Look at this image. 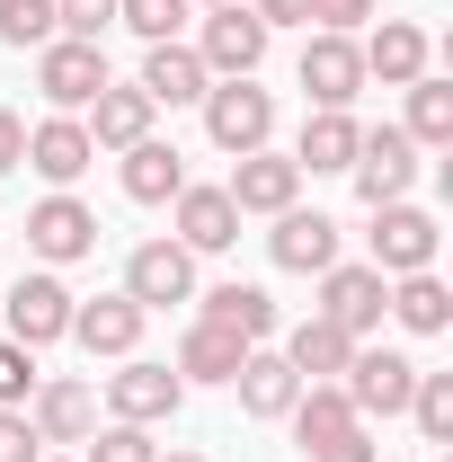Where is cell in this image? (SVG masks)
<instances>
[{"mask_svg": "<svg viewBox=\"0 0 453 462\" xmlns=\"http://www.w3.org/2000/svg\"><path fill=\"white\" fill-rule=\"evenodd\" d=\"M196 107H205L214 152H231V161H240V152H267V134H276V98H267L258 80H214Z\"/></svg>", "mask_w": 453, "mask_h": 462, "instance_id": "obj_1", "label": "cell"}, {"mask_svg": "<svg viewBox=\"0 0 453 462\" xmlns=\"http://www.w3.org/2000/svg\"><path fill=\"white\" fill-rule=\"evenodd\" d=\"M365 240H374L365 267H383V276H418V267H436V240H445V231H436L427 205L400 196V205H374V231H365Z\"/></svg>", "mask_w": 453, "mask_h": 462, "instance_id": "obj_2", "label": "cell"}, {"mask_svg": "<svg viewBox=\"0 0 453 462\" xmlns=\"http://www.w3.org/2000/svg\"><path fill=\"white\" fill-rule=\"evenodd\" d=\"M338 392L356 401V418H400L409 392H418V365H409L400 346H356L347 374H338Z\"/></svg>", "mask_w": 453, "mask_h": 462, "instance_id": "obj_3", "label": "cell"}, {"mask_svg": "<svg viewBox=\"0 0 453 462\" xmlns=\"http://www.w3.org/2000/svg\"><path fill=\"white\" fill-rule=\"evenodd\" d=\"M347 178H356L365 214H374V205H400V196L418 187V143H409L400 125H374V134L356 143V161H347Z\"/></svg>", "mask_w": 453, "mask_h": 462, "instance_id": "obj_4", "label": "cell"}, {"mask_svg": "<svg viewBox=\"0 0 453 462\" xmlns=\"http://www.w3.org/2000/svg\"><path fill=\"white\" fill-rule=\"evenodd\" d=\"M36 89H45L54 116H80L98 89H107V54L80 45V36H54V45H36Z\"/></svg>", "mask_w": 453, "mask_h": 462, "instance_id": "obj_5", "label": "cell"}, {"mask_svg": "<svg viewBox=\"0 0 453 462\" xmlns=\"http://www.w3.org/2000/svg\"><path fill=\"white\" fill-rule=\"evenodd\" d=\"M196 62L214 71V80H258V62H267V27L223 0V9H205V36H196Z\"/></svg>", "mask_w": 453, "mask_h": 462, "instance_id": "obj_6", "label": "cell"}, {"mask_svg": "<svg viewBox=\"0 0 453 462\" xmlns=\"http://www.w3.org/2000/svg\"><path fill=\"white\" fill-rule=\"evenodd\" d=\"M107 409L125 418V427H161V418L187 409V383H178L170 365H152V356H125V365L107 374Z\"/></svg>", "mask_w": 453, "mask_h": 462, "instance_id": "obj_7", "label": "cell"}, {"mask_svg": "<svg viewBox=\"0 0 453 462\" xmlns=\"http://www.w3.org/2000/svg\"><path fill=\"white\" fill-rule=\"evenodd\" d=\"M383 302H392V276H383V267H365V258H356V267H320V320H338L347 338H365V329H383Z\"/></svg>", "mask_w": 453, "mask_h": 462, "instance_id": "obj_8", "label": "cell"}, {"mask_svg": "<svg viewBox=\"0 0 453 462\" xmlns=\"http://www.w3.org/2000/svg\"><path fill=\"white\" fill-rule=\"evenodd\" d=\"M71 302H80V293L62 285L54 267L18 276V285H9V338H18V346H54V338H71Z\"/></svg>", "mask_w": 453, "mask_h": 462, "instance_id": "obj_9", "label": "cell"}, {"mask_svg": "<svg viewBox=\"0 0 453 462\" xmlns=\"http://www.w3.org/2000/svg\"><path fill=\"white\" fill-rule=\"evenodd\" d=\"M125 293H134L143 311L196 302V249H178V240H143V249L125 258Z\"/></svg>", "mask_w": 453, "mask_h": 462, "instance_id": "obj_10", "label": "cell"}, {"mask_svg": "<svg viewBox=\"0 0 453 462\" xmlns=\"http://www.w3.org/2000/svg\"><path fill=\"white\" fill-rule=\"evenodd\" d=\"M27 427H36V445H89V427H98V392H89L80 374H54V383L27 392Z\"/></svg>", "mask_w": 453, "mask_h": 462, "instance_id": "obj_11", "label": "cell"}, {"mask_svg": "<svg viewBox=\"0 0 453 462\" xmlns=\"http://www.w3.org/2000/svg\"><path fill=\"white\" fill-rule=\"evenodd\" d=\"M27 249H36L45 267H71V258H89V249H98V214H89L71 187H54V196L27 214Z\"/></svg>", "mask_w": 453, "mask_h": 462, "instance_id": "obj_12", "label": "cell"}, {"mask_svg": "<svg viewBox=\"0 0 453 462\" xmlns=\"http://www.w3.org/2000/svg\"><path fill=\"white\" fill-rule=\"evenodd\" d=\"M302 89H311V107H356V89H365V54H356V36L311 27V45H302Z\"/></svg>", "mask_w": 453, "mask_h": 462, "instance_id": "obj_13", "label": "cell"}, {"mask_svg": "<svg viewBox=\"0 0 453 462\" xmlns=\"http://www.w3.org/2000/svg\"><path fill=\"white\" fill-rule=\"evenodd\" d=\"M223 196L240 205V214H267V223H276L284 205L302 196V170H293V152H240V161H231V187H223Z\"/></svg>", "mask_w": 453, "mask_h": 462, "instance_id": "obj_14", "label": "cell"}, {"mask_svg": "<svg viewBox=\"0 0 453 462\" xmlns=\"http://www.w3.org/2000/svg\"><path fill=\"white\" fill-rule=\"evenodd\" d=\"M267 258H276L284 276H320V267H338V223H329V214L284 205L276 231H267Z\"/></svg>", "mask_w": 453, "mask_h": 462, "instance_id": "obj_15", "label": "cell"}, {"mask_svg": "<svg viewBox=\"0 0 453 462\" xmlns=\"http://www.w3.org/2000/svg\"><path fill=\"white\" fill-rule=\"evenodd\" d=\"M143 320H152V311H143L134 293H98V302H71V338L89 346V356H116V365H125V356L143 346Z\"/></svg>", "mask_w": 453, "mask_h": 462, "instance_id": "obj_16", "label": "cell"}, {"mask_svg": "<svg viewBox=\"0 0 453 462\" xmlns=\"http://www.w3.org/2000/svg\"><path fill=\"white\" fill-rule=\"evenodd\" d=\"M36 178H54V187H71V178L98 161V143H89V125L80 116H45V125H27V152H18Z\"/></svg>", "mask_w": 453, "mask_h": 462, "instance_id": "obj_17", "label": "cell"}, {"mask_svg": "<svg viewBox=\"0 0 453 462\" xmlns=\"http://www.w3.org/2000/svg\"><path fill=\"white\" fill-rule=\"evenodd\" d=\"M134 89H143L152 107H196V98L214 89V71L196 62V45L170 36V45H143V80H134Z\"/></svg>", "mask_w": 453, "mask_h": 462, "instance_id": "obj_18", "label": "cell"}, {"mask_svg": "<svg viewBox=\"0 0 453 462\" xmlns=\"http://www.w3.org/2000/svg\"><path fill=\"white\" fill-rule=\"evenodd\" d=\"M170 205H178V249L214 258V249H231V240H240V205H231L223 187H196V178H187Z\"/></svg>", "mask_w": 453, "mask_h": 462, "instance_id": "obj_19", "label": "cell"}, {"mask_svg": "<svg viewBox=\"0 0 453 462\" xmlns=\"http://www.w3.org/2000/svg\"><path fill=\"white\" fill-rule=\"evenodd\" d=\"M356 54H365V80H383V89H409V80L427 71V27H418V18H383V27H374Z\"/></svg>", "mask_w": 453, "mask_h": 462, "instance_id": "obj_20", "label": "cell"}, {"mask_svg": "<svg viewBox=\"0 0 453 462\" xmlns=\"http://www.w3.org/2000/svg\"><path fill=\"white\" fill-rule=\"evenodd\" d=\"M356 346H365V338H347L338 320H320V311H311V320H293V329H284V346H276V356L293 365V374H302V383H338Z\"/></svg>", "mask_w": 453, "mask_h": 462, "instance_id": "obj_21", "label": "cell"}, {"mask_svg": "<svg viewBox=\"0 0 453 462\" xmlns=\"http://www.w3.org/2000/svg\"><path fill=\"white\" fill-rule=\"evenodd\" d=\"M231 392H240L249 418H284V409L302 401V374L284 365L276 346H249V356H240V374H231Z\"/></svg>", "mask_w": 453, "mask_h": 462, "instance_id": "obj_22", "label": "cell"}, {"mask_svg": "<svg viewBox=\"0 0 453 462\" xmlns=\"http://www.w3.org/2000/svg\"><path fill=\"white\" fill-rule=\"evenodd\" d=\"M356 143H365V125H356L347 107H311L302 143H293V170L302 178H338L347 161H356Z\"/></svg>", "mask_w": 453, "mask_h": 462, "instance_id": "obj_23", "label": "cell"}, {"mask_svg": "<svg viewBox=\"0 0 453 462\" xmlns=\"http://www.w3.org/2000/svg\"><path fill=\"white\" fill-rule=\"evenodd\" d=\"M152 116L161 107H152L134 80H107V89L89 98V143H98V152H134V143L152 134Z\"/></svg>", "mask_w": 453, "mask_h": 462, "instance_id": "obj_24", "label": "cell"}, {"mask_svg": "<svg viewBox=\"0 0 453 462\" xmlns=\"http://www.w3.org/2000/svg\"><path fill=\"white\" fill-rule=\"evenodd\" d=\"M383 311H392L409 338H445V329H453V293H445V276H436V267L392 276V302H383Z\"/></svg>", "mask_w": 453, "mask_h": 462, "instance_id": "obj_25", "label": "cell"}, {"mask_svg": "<svg viewBox=\"0 0 453 462\" xmlns=\"http://www.w3.org/2000/svg\"><path fill=\"white\" fill-rule=\"evenodd\" d=\"M196 320H214V329H231L240 346H267V338H276V302H267V285H214Z\"/></svg>", "mask_w": 453, "mask_h": 462, "instance_id": "obj_26", "label": "cell"}, {"mask_svg": "<svg viewBox=\"0 0 453 462\" xmlns=\"http://www.w3.org/2000/svg\"><path fill=\"white\" fill-rule=\"evenodd\" d=\"M178 187H187V161H178V143L143 134V143L125 152V196H134V205H170Z\"/></svg>", "mask_w": 453, "mask_h": 462, "instance_id": "obj_27", "label": "cell"}, {"mask_svg": "<svg viewBox=\"0 0 453 462\" xmlns=\"http://www.w3.org/2000/svg\"><path fill=\"white\" fill-rule=\"evenodd\" d=\"M240 356H249V346L231 338V329H214V320H187V338H178V383H231V374H240Z\"/></svg>", "mask_w": 453, "mask_h": 462, "instance_id": "obj_28", "label": "cell"}, {"mask_svg": "<svg viewBox=\"0 0 453 462\" xmlns=\"http://www.w3.org/2000/svg\"><path fill=\"white\" fill-rule=\"evenodd\" d=\"M284 418H293V436H302L311 454H320V445H338L347 427H365V418H356V401H347L338 383H302V401L284 409Z\"/></svg>", "mask_w": 453, "mask_h": 462, "instance_id": "obj_29", "label": "cell"}, {"mask_svg": "<svg viewBox=\"0 0 453 462\" xmlns=\"http://www.w3.org/2000/svg\"><path fill=\"white\" fill-rule=\"evenodd\" d=\"M418 152H445L453 143V80H436V71H418L409 80V125H400Z\"/></svg>", "mask_w": 453, "mask_h": 462, "instance_id": "obj_30", "label": "cell"}, {"mask_svg": "<svg viewBox=\"0 0 453 462\" xmlns=\"http://www.w3.org/2000/svg\"><path fill=\"white\" fill-rule=\"evenodd\" d=\"M54 0H0V45H18V54H36V45H54Z\"/></svg>", "mask_w": 453, "mask_h": 462, "instance_id": "obj_31", "label": "cell"}, {"mask_svg": "<svg viewBox=\"0 0 453 462\" xmlns=\"http://www.w3.org/2000/svg\"><path fill=\"white\" fill-rule=\"evenodd\" d=\"M409 418H418V436H427V445H445V436H453V374H427V365H418Z\"/></svg>", "mask_w": 453, "mask_h": 462, "instance_id": "obj_32", "label": "cell"}, {"mask_svg": "<svg viewBox=\"0 0 453 462\" xmlns=\"http://www.w3.org/2000/svg\"><path fill=\"white\" fill-rule=\"evenodd\" d=\"M89 462H161V445H152V427L107 418V427H89Z\"/></svg>", "mask_w": 453, "mask_h": 462, "instance_id": "obj_33", "label": "cell"}, {"mask_svg": "<svg viewBox=\"0 0 453 462\" xmlns=\"http://www.w3.org/2000/svg\"><path fill=\"white\" fill-rule=\"evenodd\" d=\"M116 18H125L143 45H170L178 27H187V0H116Z\"/></svg>", "mask_w": 453, "mask_h": 462, "instance_id": "obj_34", "label": "cell"}, {"mask_svg": "<svg viewBox=\"0 0 453 462\" xmlns=\"http://www.w3.org/2000/svg\"><path fill=\"white\" fill-rule=\"evenodd\" d=\"M27 392H36V346L0 338V409H27Z\"/></svg>", "mask_w": 453, "mask_h": 462, "instance_id": "obj_35", "label": "cell"}, {"mask_svg": "<svg viewBox=\"0 0 453 462\" xmlns=\"http://www.w3.org/2000/svg\"><path fill=\"white\" fill-rule=\"evenodd\" d=\"M54 27L80 36V45H98V36L116 27V0H54Z\"/></svg>", "mask_w": 453, "mask_h": 462, "instance_id": "obj_36", "label": "cell"}, {"mask_svg": "<svg viewBox=\"0 0 453 462\" xmlns=\"http://www.w3.org/2000/svg\"><path fill=\"white\" fill-rule=\"evenodd\" d=\"M374 18V0H311V27H329V36H356Z\"/></svg>", "mask_w": 453, "mask_h": 462, "instance_id": "obj_37", "label": "cell"}, {"mask_svg": "<svg viewBox=\"0 0 453 462\" xmlns=\"http://www.w3.org/2000/svg\"><path fill=\"white\" fill-rule=\"evenodd\" d=\"M36 427H27V409H0V462H36Z\"/></svg>", "mask_w": 453, "mask_h": 462, "instance_id": "obj_38", "label": "cell"}, {"mask_svg": "<svg viewBox=\"0 0 453 462\" xmlns=\"http://www.w3.org/2000/svg\"><path fill=\"white\" fill-rule=\"evenodd\" d=\"M249 18L276 36V27H311V0H249Z\"/></svg>", "mask_w": 453, "mask_h": 462, "instance_id": "obj_39", "label": "cell"}, {"mask_svg": "<svg viewBox=\"0 0 453 462\" xmlns=\"http://www.w3.org/2000/svg\"><path fill=\"white\" fill-rule=\"evenodd\" d=\"M311 462H383V454H374V436H365V427H347L338 445H320Z\"/></svg>", "mask_w": 453, "mask_h": 462, "instance_id": "obj_40", "label": "cell"}, {"mask_svg": "<svg viewBox=\"0 0 453 462\" xmlns=\"http://www.w3.org/2000/svg\"><path fill=\"white\" fill-rule=\"evenodd\" d=\"M18 152H27V125L0 107V170H18Z\"/></svg>", "mask_w": 453, "mask_h": 462, "instance_id": "obj_41", "label": "cell"}, {"mask_svg": "<svg viewBox=\"0 0 453 462\" xmlns=\"http://www.w3.org/2000/svg\"><path fill=\"white\" fill-rule=\"evenodd\" d=\"M161 462H205V454H161Z\"/></svg>", "mask_w": 453, "mask_h": 462, "instance_id": "obj_42", "label": "cell"}, {"mask_svg": "<svg viewBox=\"0 0 453 462\" xmlns=\"http://www.w3.org/2000/svg\"><path fill=\"white\" fill-rule=\"evenodd\" d=\"M187 9H223V0H187Z\"/></svg>", "mask_w": 453, "mask_h": 462, "instance_id": "obj_43", "label": "cell"}, {"mask_svg": "<svg viewBox=\"0 0 453 462\" xmlns=\"http://www.w3.org/2000/svg\"><path fill=\"white\" fill-rule=\"evenodd\" d=\"M36 462H62V454H36Z\"/></svg>", "mask_w": 453, "mask_h": 462, "instance_id": "obj_44", "label": "cell"}]
</instances>
